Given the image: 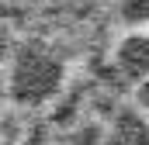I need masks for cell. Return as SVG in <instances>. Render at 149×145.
<instances>
[{
  "label": "cell",
  "mask_w": 149,
  "mask_h": 145,
  "mask_svg": "<svg viewBox=\"0 0 149 145\" xmlns=\"http://www.w3.org/2000/svg\"><path fill=\"white\" fill-rule=\"evenodd\" d=\"M142 14H149V3H142Z\"/></svg>",
  "instance_id": "obj_1"
}]
</instances>
